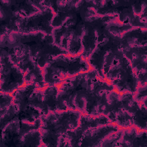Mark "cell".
<instances>
[{
  "label": "cell",
  "instance_id": "obj_6",
  "mask_svg": "<svg viewBox=\"0 0 147 147\" xmlns=\"http://www.w3.org/2000/svg\"><path fill=\"white\" fill-rule=\"evenodd\" d=\"M0 48L9 54L12 62L23 72L26 84L34 83L41 89L47 87L42 69L34 61L25 47L12 40L8 34H3L1 35Z\"/></svg>",
  "mask_w": 147,
  "mask_h": 147
},
{
  "label": "cell",
  "instance_id": "obj_20",
  "mask_svg": "<svg viewBox=\"0 0 147 147\" xmlns=\"http://www.w3.org/2000/svg\"><path fill=\"white\" fill-rule=\"evenodd\" d=\"M37 88L39 87L34 83L26 84L11 94L13 96V103L17 106L20 112L28 107L29 99Z\"/></svg>",
  "mask_w": 147,
  "mask_h": 147
},
{
  "label": "cell",
  "instance_id": "obj_7",
  "mask_svg": "<svg viewBox=\"0 0 147 147\" xmlns=\"http://www.w3.org/2000/svg\"><path fill=\"white\" fill-rule=\"evenodd\" d=\"M80 3L79 1L77 13L68 18L62 26L54 28L52 33L55 44L70 55H81L83 51L82 39L87 17L81 10Z\"/></svg>",
  "mask_w": 147,
  "mask_h": 147
},
{
  "label": "cell",
  "instance_id": "obj_15",
  "mask_svg": "<svg viewBox=\"0 0 147 147\" xmlns=\"http://www.w3.org/2000/svg\"><path fill=\"white\" fill-rule=\"evenodd\" d=\"M118 146L147 147V131L140 130L133 126L123 129Z\"/></svg>",
  "mask_w": 147,
  "mask_h": 147
},
{
  "label": "cell",
  "instance_id": "obj_13",
  "mask_svg": "<svg viewBox=\"0 0 147 147\" xmlns=\"http://www.w3.org/2000/svg\"><path fill=\"white\" fill-rule=\"evenodd\" d=\"M121 37L111 35L98 44L96 48L87 59L91 68L95 70L98 76L105 80L103 74V65L105 56L114 42Z\"/></svg>",
  "mask_w": 147,
  "mask_h": 147
},
{
  "label": "cell",
  "instance_id": "obj_19",
  "mask_svg": "<svg viewBox=\"0 0 147 147\" xmlns=\"http://www.w3.org/2000/svg\"><path fill=\"white\" fill-rule=\"evenodd\" d=\"M120 94L121 93L115 89L109 92L107 102L102 113V114L107 116L111 122L114 124L117 115L123 109Z\"/></svg>",
  "mask_w": 147,
  "mask_h": 147
},
{
  "label": "cell",
  "instance_id": "obj_16",
  "mask_svg": "<svg viewBox=\"0 0 147 147\" xmlns=\"http://www.w3.org/2000/svg\"><path fill=\"white\" fill-rule=\"evenodd\" d=\"M57 86H47L43 88V102L47 114L49 112L63 111L68 110L64 102L58 96Z\"/></svg>",
  "mask_w": 147,
  "mask_h": 147
},
{
  "label": "cell",
  "instance_id": "obj_26",
  "mask_svg": "<svg viewBox=\"0 0 147 147\" xmlns=\"http://www.w3.org/2000/svg\"><path fill=\"white\" fill-rule=\"evenodd\" d=\"M114 124L120 129H126L133 126L132 116L123 109L121 110L117 115Z\"/></svg>",
  "mask_w": 147,
  "mask_h": 147
},
{
  "label": "cell",
  "instance_id": "obj_4",
  "mask_svg": "<svg viewBox=\"0 0 147 147\" xmlns=\"http://www.w3.org/2000/svg\"><path fill=\"white\" fill-rule=\"evenodd\" d=\"M98 74L94 69L69 78L56 85L59 91L58 96L62 99L68 109L84 113L86 102L92 89V84Z\"/></svg>",
  "mask_w": 147,
  "mask_h": 147
},
{
  "label": "cell",
  "instance_id": "obj_5",
  "mask_svg": "<svg viewBox=\"0 0 147 147\" xmlns=\"http://www.w3.org/2000/svg\"><path fill=\"white\" fill-rule=\"evenodd\" d=\"M91 69L87 60L81 55H59L42 69L44 82L47 86L59 85L67 79Z\"/></svg>",
  "mask_w": 147,
  "mask_h": 147
},
{
  "label": "cell",
  "instance_id": "obj_10",
  "mask_svg": "<svg viewBox=\"0 0 147 147\" xmlns=\"http://www.w3.org/2000/svg\"><path fill=\"white\" fill-rule=\"evenodd\" d=\"M110 123H111L110 119L103 114L94 115L82 113L78 126L74 130L68 131L65 135L67 146H80L82 138L86 131Z\"/></svg>",
  "mask_w": 147,
  "mask_h": 147
},
{
  "label": "cell",
  "instance_id": "obj_14",
  "mask_svg": "<svg viewBox=\"0 0 147 147\" xmlns=\"http://www.w3.org/2000/svg\"><path fill=\"white\" fill-rule=\"evenodd\" d=\"M0 10L1 35L18 32V22L22 17L12 10L8 1H0Z\"/></svg>",
  "mask_w": 147,
  "mask_h": 147
},
{
  "label": "cell",
  "instance_id": "obj_17",
  "mask_svg": "<svg viewBox=\"0 0 147 147\" xmlns=\"http://www.w3.org/2000/svg\"><path fill=\"white\" fill-rule=\"evenodd\" d=\"M146 29L133 28L121 36L119 47L121 50L134 46H147Z\"/></svg>",
  "mask_w": 147,
  "mask_h": 147
},
{
  "label": "cell",
  "instance_id": "obj_27",
  "mask_svg": "<svg viewBox=\"0 0 147 147\" xmlns=\"http://www.w3.org/2000/svg\"><path fill=\"white\" fill-rule=\"evenodd\" d=\"M123 133V129H120L106 137L101 143L100 147L118 146Z\"/></svg>",
  "mask_w": 147,
  "mask_h": 147
},
{
  "label": "cell",
  "instance_id": "obj_12",
  "mask_svg": "<svg viewBox=\"0 0 147 147\" xmlns=\"http://www.w3.org/2000/svg\"><path fill=\"white\" fill-rule=\"evenodd\" d=\"M119 129L120 128L113 123L90 129L84 133L80 146L100 147L102 142L106 137Z\"/></svg>",
  "mask_w": 147,
  "mask_h": 147
},
{
  "label": "cell",
  "instance_id": "obj_18",
  "mask_svg": "<svg viewBox=\"0 0 147 147\" xmlns=\"http://www.w3.org/2000/svg\"><path fill=\"white\" fill-rule=\"evenodd\" d=\"M90 18H86L85 20L84 33L82 39L83 51L81 55L86 60L98 45L97 34Z\"/></svg>",
  "mask_w": 147,
  "mask_h": 147
},
{
  "label": "cell",
  "instance_id": "obj_25",
  "mask_svg": "<svg viewBox=\"0 0 147 147\" xmlns=\"http://www.w3.org/2000/svg\"><path fill=\"white\" fill-rule=\"evenodd\" d=\"M20 110L17 106L14 103L9 106L2 113H0L1 130L8 123L18 117Z\"/></svg>",
  "mask_w": 147,
  "mask_h": 147
},
{
  "label": "cell",
  "instance_id": "obj_22",
  "mask_svg": "<svg viewBox=\"0 0 147 147\" xmlns=\"http://www.w3.org/2000/svg\"><path fill=\"white\" fill-rule=\"evenodd\" d=\"M41 134L40 129L32 130L25 134L21 138L19 146H42Z\"/></svg>",
  "mask_w": 147,
  "mask_h": 147
},
{
  "label": "cell",
  "instance_id": "obj_1",
  "mask_svg": "<svg viewBox=\"0 0 147 147\" xmlns=\"http://www.w3.org/2000/svg\"><path fill=\"white\" fill-rule=\"evenodd\" d=\"M120 38L114 42L105 56L103 74L105 80L120 93H134L139 83L130 63L120 48Z\"/></svg>",
  "mask_w": 147,
  "mask_h": 147
},
{
  "label": "cell",
  "instance_id": "obj_11",
  "mask_svg": "<svg viewBox=\"0 0 147 147\" xmlns=\"http://www.w3.org/2000/svg\"><path fill=\"white\" fill-rule=\"evenodd\" d=\"M122 51L136 74L139 85L147 84V46H134Z\"/></svg>",
  "mask_w": 147,
  "mask_h": 147
},
{
  "label": "cell",
  "instance_id": "obj_3",
  "mask_svg": "<svg viewBox=\"0 0 147 147\" xmlns=\"http://www.w3.org/2000/svg\"><path fill=\"white\" fill-rule=\"evenodd\" d=\"M8 35L12 40L25 47L34 61L42 69L55 56L68 54L65 51L55 44L52 34L42 32H12Z\"/></svg>",
  "mask_w": 147,
  "mask_h": 147
},
{
  "label": "cell",
  "instance_id": "obj_21",
  "mask_svg": "<svg viewBox=\"0 0 147 147\" xmlns=\"http://www.w3.org/2000/svg\"><path fill=\"white\" fill-rule=\"evenodd\" d=\"M8 3L12 10L22 17H29L41 11L32 1H8Z\"/></svg>",
  "mask_w": 147,
  "mask_h": 147
},
{
  "label": "cell",
  "instance_id": "obj_9",
  "mask_svg": "<svg viewBox=\"0 0 147 147\" xmlns=\"http://www.w3.org/2000/svg\"><path fill=\"white\" fill-rule=\"evenodd\" d=\"M54 16L55 13L52 9L48 7L29 17H22L18 22V32H42L47 34H52L54 29L52 26Z\"/></svg>",
  "mask_w": 147,
  "mask_h": 147
},
{
  "label": "cell",
  "instance_id": "obj_8",
  "mask_svg": "<svg viewBox=\"0 0 147 147\" xmlns=\"http://www.w3.org/2000/svg\"><path fill=\"white\" fill-rule=\"evenodd\" d=\"M1 92L12 94L25 85L24 74L10 59L9 54L0 49Z\"/></svg>",
  "mask_w": 147,
  "mask_h": 147
},
{
  "label": "cell",
  "instance_id": "obj_29",
  "mask_svg": "<svg viewBox=\"0 0 147 147\" xmlns=\"http://www.w3.org/2000/svg\"><path fill=\"white\" fill-rule=\"evenodd\" d=\"M0 113H2L13 103V96L11 94L0 92Z\"/></svg>",
  "mask_w": 147,
  "mask_h": 147
},
{
  "label": "cell",
  "instance_id": "obj_24",
  "mask_svg": "<svg viewBox=\"0 0 147 147\" xmlns=\"http://www.w3.org/2000/svg\"><path fill=\"white\" fill-rule=\"evenodd\" d=\"M147 105L141 104L140 109L132 115L133 126L141 130L147 131Z\"/></svg>",
  "mask_w": 147,
  "mask_h": 147
},
{
  "label": "cell",
  "instance_id": "obj_23",
  "mask_svg": "<svg viewBox=\"0 0 147 147\" xmlns=\"http://www.w3.org/2000/svg\"><path fill=\"white\" fill-rule=\"evenodd\" d=\"M120 99L123 109L131 114V116L141 106V104L134 99V93L130 92L121 93Z\"/></svg>",
  "mask_w": 147,
  "mask_h": 147
},
{
  "label": "cell",
  "instance_id": "obj_28",
  "mask_svg": "<svg viewBox=\"0 0 147 147\" xmlns=\"http://www.w3.org/2000/svg\"><path fill=\"white\" fill-rule=\"evenodd\" d=\"M134 99L140 104L147 105V84L138 87L134 93Z\"/></svg>",
  "mask_w": 147,
  "mask_h": 147
},
{
  "label": "cell",
  "instance_id": "obj_2",
  "mask_svg": "<svg viewBox=\"0 0 147 147\" xmlns=\"http://www.w3.org/2000/svg\"><path fill=\"white\" fill-rule=\"evenodd\" d=\"M82 114L79 110L68 109L41 115L40 130L42 146H67L65 135L78 126Z\"/></svg>",
  "mask_w": 147,
  "mask_h": 147
}]
</instances>
